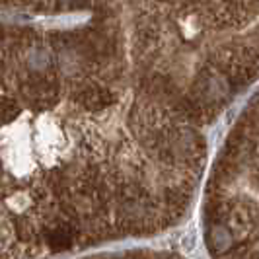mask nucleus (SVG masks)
<instances>
[{
  "instance_id": "f257e3e1",
  "label": "nucleus",
  "mask_w": 259,
  "mask_h": 259,
  "mask_svg": "<svg viewBox=\"0 0 259 259\" xmlns=\"http://www.w3.org/2000/svg\"><path fill=\"white\" fill-rule=\"evenodd\" d=\"M214 115L201 84L152 45L0 37V259L176 224Z\"/></svg>"
},
{
  "instance_id": "f03ea898",
  "label": "nucleus",
  "mask_w": 259,
  "mask_h": 259,
  "mask_svg": "<svg viewBox=\"0 0 259 259\" xmlns=\"http://www.w3.org/2000/svg\"><path fill=\"white\" fill-rule=\"evenodd\" d=\"M205 236L212 259H257L255 100L236 123L207 189Z\"/></svg>"
}]
</instances>
